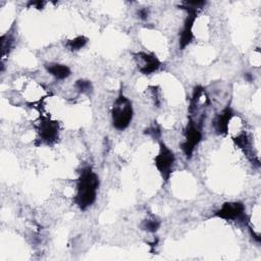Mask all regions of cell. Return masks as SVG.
I'll return each instance as SVG.
<instances>
[{"label":"cell","mask_w":261,"mask_h":261,"mask_svg":"<svg viewBox=\"0 0 261 261\" xmlns=\"http://www.w3.org/2000/svg\"><path fill=\"white\" fill-rule=\"evenodd\" d=\"M174 162L175 155L173 151L168 146H166V144L163 141H160L159 152L154 158V165L165 182H167L170 178Z\"/></svg>","instance_id":"5b68a950"},{"label":"cell","mask_w":261,"mask_h":261,"mask_svg":"<svg viewBox=\"0 0 261 261\" xmlns=\"http://www.w3.org/2000/svg\"><path fill=\"white\" fill-rule=\"evenodd\" d=\"M234 113L230 106H226L220 113H218L213 119V128L219 136H226L228 133V125L233 117Z\"/></svg>","instance_id":"9c48e42d"},{"label":"cell","mask_w":261,"mask_h":261,"mask_svg":"<svg viewBox=\"0 0 261 261\" xmlns=\"http://www.w3.org/2000/svg\"><path fill=\"white\" fill-rule=\"evenodd\" d=\"M12 43H13V39L10 36H8V34L1 36V49H2L3 56L6 54L7 51L9 52L12 46Z\"/></svg>","instance_id":"5bb4252c"},{"label":"cell","mask_w":261,"mask_h":261,"mask_svg":"<svg viewBox=\"0 0 261 261\" xmlns=\"http://www.w3.org/2000/svg\"><path fill=\"white\" fill-rule=\"evenodd\" d=\"M59 134V125L56 120L49 117H42L38 124L39 139L45 144H52L56 142Z\"/></svg>","instance_id":"ba28073f"},{"label":"cell","mask_w":261,"mask_h":261,"mask_svg":"<svg viewBox=\"0 0 261 261\" xmlns=\"http://www.w3.org/2000/svg\"><path fill=\"white\" fill-rule=\"evenodd\" d=\"M88 43V38L85 36H77L71 40H67L65 43V46L68 48L70 51H79L82 48H84Z\"/></svg>","instance_id":"8fae6325"},{"label":"cell","mask_w":261,"mask_h":261,"mask_svg":"<svg viewBox=\"0 0 261 261\" xmlns=\"http://www.w3.org/2000/svg\"><path fill=\"white\" fill-rule=\"evenodd\" d=\"M245 77L248 80V82H252V81H253V76H252L250 73H246V74H245Z\"/></svg>","instance_id":"ac0fdd59"},{"label":"cell","mask_w":261,"mask_h":261,"mask_svg":"<svg viewBox=\"0 0 261 261\" xmlns=\"http://www.w3.org/2000/svg\"><path fill=\"white\" fill-rule=\"evenodd\" d=\"M205 1H186L179 7L184 10L187 11V17L184 21L180 35H179V41H178V46L180 50L186 49L187 46L191 44V42L194 39V34H193V27L194 22L197 18L198 15V10L205 5Z\"/></svg>","instance_id":"7a4b0ae2"},{"label":"cell","mask_w":261,"mask_h":261,"mask_svg":"<svg viewBox=\"0 0 261 261\" xmlns=\"http://www.w3.org/2000/svg\"><path fill=\"white\" fill-rule=\"evenodd\" d=\"M214 216L226 221H234L241 223H247L249 218L246 214V207L242 202L231 201L225 202L221 207L214 212Z\"/></svg>","instance_id":"8992f818"},{"label":"cell","mask_w":261,"mask_h":261,"mask_svg":"<svg viewBox=\"0 0 261 261\" xmlns=\"http://www.w3.org/2000/svg\"><path fill=\"white\" fill-rule=\"evenodd\" d=\"M29 6H35L37 9H43L44 5H45V2L44 1H30Z\"/></svg>","instance_id":"e0dca14e"},{"label":"cell","mask_w":261,"mask_h":261,"mask_svg":"<svg viewBox=\"0 0 261 261\" xmlns=\"http://www.w3.org/2000/svg\"><path fill=\"white\" fill-rule=\"evenodd\" d=\"M133 54L135 56V59L137 60L138 69L142 74H152L153 72L157 71L161 66V61L153 53L140 51Z\"/></svg>","instance_id":"52a82bcc"},{"label":"cell","mask_w":261,"mask_h":261,"mask_svg":"<svg viewBox=\"0 0 261 261\" xmlns=\"http://www.w3.org/2000/svg\"><path fill=\"white\" fill-rule=\"evenodd\" d=\"M145 134L151 135V136H152V137H154V138H158V137L160 136V129H159V127L152 126V127H149L148 129H146Z\"/></svg>","instance_id":"9a60e30c"},{"label":"cell","mask_w":261,"mask_h":261,"mask_svg":"<svg viewBox=\"0 0 261 261\" xmlns=\"http://www.w3.org/2000/svg\"><path fill=\"white\" fill-rule=\"evenodd\" d=\"M99 177L91 166L82 169L76 179V190L73 199L74 204L81 209L86 210L94 204L99 189Z\"/></svg>","instance_id":"6da1fadb"},{"label":"cell","mask_w":261,"mask_h":261,"mask_svg":"<svg viewBox=\"0 0 261 261\" xmlns=\"http://www.w3.org/2000/svg\"><path fill=\"white\" fill-rule=\"evenodd\" d=\"M45 68L51 75L59 81L67 79L71 73V70L67 65L60 63H47L45 64Z\"/></svg>","instance_id":"30bf717a"},{"label":"cell","mask_w":261,"mask_h":261,"mask_svg":"<svg viewBox=\"0 0 261 261\" xmlns=\"http://www.w3.org/2000/svg\"><path fill=\"white\" fill-rule=\"evenodd\" d=\"M74 87L82 94H89L93 90L92 83L90 81H87V80H79V81H76L75 84H74Z\"/></svg>","instance_id":"4fadbf2b"},{"label":"cell","mask_w":261,"mask_h":261,"mask_svg":"<svg viewBox=\"0 0 261 261\" xmlns=\"http://www.w3.org/2000/svg\"><path fill=\"white\" fill-rule=\"evenodd\" d=\"M184 136L185 140L181 143L180 147L186 157L190 159L193 156L195 149L203 139L202 125L196 120H194L192 116H189V121L184 130Z\"/></svg>","instance_id":"277c9868"},{"label":"cell","mask_w":261,"mask_h":261,"mask_svg":"<svg viewBox=\"0 0 261 261\" xmlns=\"http://www.w3.org/2000/svg\"><path fill=\"white\" fill-rule=\"evenodd\" d=\"M138 15H139V17H140L141 19L145 20V19H147L148 15H149V11H148L147 8H141V9L138 11Z\"/></svg>","instance_id":"2e32d148"},{"label":"cell","mask_w":261,"mask_h":261,"mask_svg":"<svg viewBox=\"0 0 261 261\" xmlns=\"http://www.w3.org/2000/svg\"><path fill=\"white\" fill-rule=\"evenodd\" d=\"M133 115L134 110L132 101L120 92L111 108V121L113 127L118 130L125 129L129 125Z\"/></svg>","instance_id":"3957f363"},{"label":"cell","mask_w":261,"mask_h":261,"mask_svg":"<svg viewBox=\"0 0 261 261\" xmlns=\"http://www.w3.org/2000/svg\"><path fill=\"white\" fill-rule=\"evenodd\" d=\"M160 224H161L160 220H158L155 217L147 218V219L143 220V222L141 223V228L143 230H146V231H149V232H155L160 227Z\"/></svg>","instance_id":"7c38bea8"}]
</instances>
